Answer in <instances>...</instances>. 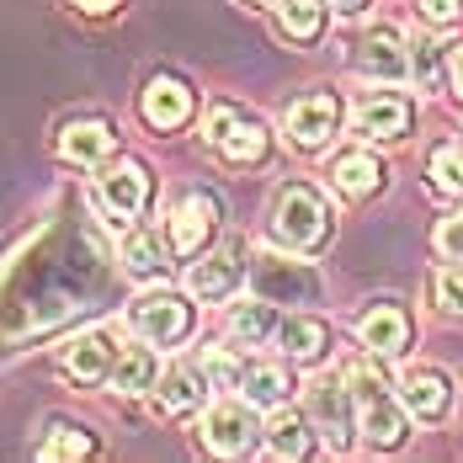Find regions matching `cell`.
I'll use <instances>...</instances> for the list:
<instances>
[{
    "mask_svg": "<svg viewBox=\"0 0 463 463\" xmlns=\"http://www.w3.org/2000/svg\"><path fill=\"white\" fill-rule=\"evenodd\" d=\"M405 128H411V101L405 96L373 91L352 112V134H363V139H400Z\"/></svg>",
    "mask_w": 463,
    "mask_h": 463,
    "instance_id": "cell-7",
    "label": "cell"
},
{
    "mask_svg": "<svg viewBox=\"0 0 463 463\" xmlns=\"http://www.w3.org/2000/svg\"><path fill=\"white\" fill-rule=\"evenodd\" d=\"M278 341H282V352H288L293 363H315V357L325 352V325L320 320H282Z\"/></svg>",
    "mask_w": 463,
    "mask_h": 463,
    "instance_id": "cell-23",
    "label": "cell"
},
{
    "mask_svg": "<svg viewBox=\"0 0 463 463\" xmlns=\"http://www.w3.org/2000/svg\"><path fill=\"white\" fill-rule=\"evenodd\" d=\"M363 437H368L373 448H400V437H405V411H400L389 394L363 400Z\"/></svg>",
    "mask_w": 463,
    "mask_h": 463,
    "instance_id": "cell-17",
    "label": "cell"
},
{
    "mask_svg": "<svg viewBox=\"0 0 463 463\" xmlns=\"http://www.w3.org/2000/svg\"><path fill=\"white\" fill-rule=\"evenodd\" d=\"M219 149H224V160H234V165H250V160H261V155H267V128H261L256 118H240L230 134H224Z\"/></svg>",
    "mask_w": 463,
    "mask_h": 463,
    "instance_id": "cell-24",
    "label": "cell"
},
{
    "mask_svg": "<svg viewBox=\"0 0 463 463\" xmlns=\"http://www.w3.org/2000/svg\"><path fill=\"white\" fill-rule=\"evenodd\" d=\"M59 155L75 160V165H96V160L112 155V128H107L101 118H80V123H70V128L59 134Z\"/></svg>",
    "mask_w": 463,
    "mask_h": 463,
    "instance_id": "cell-12",
    "label": "cell"
},
{
    "mask_svg": "<svg viewBox=\"0 0 463 463\" xmlns=\"http://www.w3.org/2000/svg\"><path fill=\"white\" fill-rule=\"evenodd\" d=\"M123 267H128V278H155L160 272V245L149 234H128L123 240Z\"/></svg>",
    "mask_w": 463,
    "mask_h": 463,
    "instance_id": "cell-27",
    "label": "cell"
},
{
    "mask_svg": "<svg viewBox=\"0 0 463 463\" xmlns=\"http://www.w3.org/2000/svg\"><path fill=\"white\" fill-rule=\"evenodd\" d=\"M431 293H437V309H448V315H463V272H437L431 282Z\"/></svg>",
    "mask_w": 463,
    "mask_h": 463,
    "instance_id": "cell-31",
    "label": "cell"
},
{
    "mask_svg": "<svg viewBox=\"0 0 463 463\" xmlns=\"http://www.w3.org/2000/svg\"><path fill=\"white\" fill-rule=\"evenodd\" d=\"M240 118H245V112H234V107H213V112H208V139L224 144V134H230Z\"/></svg>",
    "mask_w": 463,
    "mask_h": 463,
    "instance_id": "cell-35",
    "label": "cell"
},
{
    "mask_svg": "<svg viewBox=\"0 0 463 463\" xmlns=\"http://www.w3.org/2000/svg\"><path fill=\"white\" fill-rule=\"evenodd\" d=\"M400 400H405V411L411 416H442L448 411V378L437 368H411L400 378Z\"/></svg>",
    "mask_w": 463,
    "mask_h": 463,
    "instance_id": "cell-13",
    "label": "cell"
},
{
    "mask_svg": "<svg viewBox=\"0 0 463 463\" xmlns=\"http://www.w3.org/2000/svg\"><path fill=\"white\" fill-rule=\"evenodd\" d=\"M230 330L245 341V346H261L267 335H278L282 320L272 315V298H245V304H234L230 309Z\"/></svg>",
    "mask_w": 463,
    "mask_h": 463,
    "instance_id": "cell-19",
    "label": "cell"
},
{
    "mask_svg": "<svg viewBox=\"0 0 463 463\" xmlns=\"http://www.w3.org/2000/svg\"><path fill=\"white\" fill-rule=\"evenodd\" d=\"M453 86H458V91H463V43L453 48Z\"/></svg>",
    "mask_w": 463,
    "mask_h": 463,
    "instance_id": "cell-36",
    "label": "cell"
},
{
    "mask_svg": "<svg viewBox=\"0 0 463 463\" xmlns=\"http://www.w3.org/2000/svg\"><path fill=\"white\" fill-rule=\"evenodd\" d=\"M346 383H352V394H357V405H363V400H373V394H383V389H389V383H383V373L373 368V363H352V368H346Z\"/></svg>",
    "mask_w": 463,
    "mask_h": 463,
    "instance_id": "cell-30",
    "label": "cell"
},
{
    "mask_svg": "<svg viewBox=\"0 0 463 463\" xmlns=\"http://www.w3.org/2000/svg\"><path fill=\"white\" fill-rule=\"evenodd\" d=\"M96 186H101V203H107L118 219H134V213L144 208V197H149V182H144L139 160H118V165H107Z\"/></svg>",
    "mask_w": 463,
    "mask_h": 463,
    "instance_id": "cell-8",
    "label": "cell"
},
{
    "mask_svg": "<svg viewBox=\"0 0 463 463\" xmlns=\"http://www.w3.org/2000/svg\"><path fill=\"white\" fill-rule=\"evenodd\" d=\"M357 335H363V346L378 352V357H400L405 341H411V320H405V309H394V304H373L368 315L357 320Z\"/></svg>",
    "mask_w": 463,
    "mask_h": 463,
    "instance_id": "cell-9",
    "label": "cell"
},
{
    "mask_svg": "<svg viewBox=\"0 0 463 463\" xmlns=\"http://www.w3.org/2000/svg\"><path fill=\"white\" fill-rule=\"evenodd\" d=\"M267 448H272L278 458H298V453H304V420L293 416V411H282V405H272V420H267Z\"/></svg>",
    "mask_w": 463,
    "mask_h": 463,
    "instance_id": "cell-26",
    "label": "cell"
},
{
    "mask_svg": "<svg viewBox=\"0 0 463 463\" xmlns=\"http://www.w3.org/2000/svg\"><path fill=\"white\" fill-rule=\"evenodd\" d=\"M330 176H335V186H341L346 197H368L373 186L383 182V165L373 160L368 149H346V155H335Z\"/></svg>",
    "mask_w": 463,
    "mask_h": 463,
    "instance_id": "cell-18",
    "label": "cell"
},
{
    "mask_svg": "<svg viewBox=\"0 0 463 463\" xmlns=\"http://www.w3.org/2000/svg\"><path fill=\"white\" fill-rule=\"evenodd\" d=\"M203 378H208V389H240V368H234L224 352H203Z\"/></svg>",
    "mask_w": 463,
    "mask_h": 463,
    "instance_id": "cell-29",
    "label": "cell"
},
{
    "mask_svg": "<svg viewBox=\"0 0 463 463\" xmlns=\"http://www.w3.org/2000/svg\"><path fill=\"white\" fill-rule=\"evenodd\" d=\"M431 182H437V192H453V197L463 192V149L458 144H442L431 155Z\"/></svg>",
    "mask_w": 463,
    "mask_h": 463,
    "instance_id": "cell-28",
    "label": "cell"
},
{
    "mask_svg": "<svg viewBox=\"0 0 463 463\" xmlns=\"http://www.w3.org/2000/svg\"><path fill=\"white\" fill-rule=\"evenodd\" d=\"M240 282H245V245H240V240L219 245L213 256H203V261L186 272L192 298H203V304H219V298H230Z\"/></svg>",
    "mask_w": 463,
    "mask_h": 463,
    "instance_id": "cell-4",
    "label": "cell"
},
{
    "mask_svg": "<svg viewBox=\"0 0 463 463\" xmlns=\"http://www.w3.org/2000/svg\"><path fill=\"white\" fill-rule=\"evenodd\" d=\"M278 22H282V33L288 38H315L320 33V22H325V5L320 0H278Z\"/></svg>",
    "mask_w": 463,
    "mask_h": 463,
    "instance_id": "cell-25",
    "label": "cell"
},
{
    "mask_svg": "<svg viewBox=\"0 0 463 463\" xmlns=\"http://www.w3.org/2000/svg\"><path fill=\"white\" fill-rule=\"evenodd\" d=\"M304 405H309V420L320 426L325 442H330V448H346V437H352V405H357L346 373H320V378H309Z\"/></svg>",
    "mask_w": 463,
    "mask_h": 463,
    "instance_id": "cell-1",
    "label": "cell"
},
{
    "mask_svg": "<svg viewBox=\"0 0 463 463\" xmlns=\"http://www.w3.org/2000/svg\"><path fill=\"white\" fill-rule=\"evenodd\" d=\"M75 5H80V11H112L118 0H75Z\"/></svg>",
    "mask_w": 463,
    "mask_h": 463,
    "instance_id": "cell-37",
    "label": "cell"
},
{
    "mask_svg": "<svg viewBox=\"0 0 463 463\" xmlns=\"http://www.w3.org/2000/svg\"><path fill=\"white\" fill-rule=\"evenodd\" d=\"M256 431H261V420H256V405H250V400H219V405L203 416V442H208L213 453H224V458L250 453V448H256Z\"/></svg>",
    "mask_w": 463,
    "mask_h": 463,
    "instance_id": "cell-3",
    "label": "cell"
},
{
    "mask_svg": "<svg viewBox=\"0 0 463 463\" xmlns=\"http://www.w3.org/2000/svg\"><path fill=\"white\" fill-rule=\"evenodd\" d=\"M240 389L250 405H282L288 400V373L278 363H245L240 368Z\"/></svg>",
    "mask_w": 463,
    "mask_h": 463,
    "instance_id": "cell-21",
    "label": "cell"
},
{
    "mask_svg": "<svg viewBox=\"0 0 463 463\" xmlns=\"http://www.w3.org/2000/svg\"><path fill=\"white\" fill-rule=\"evenodd\" d=\"M107 378H112V389H118V394H144V389H155L160 363H155V352H149V346H123Z\"/></svg>",
    "mask_w": 463,
    "mask_h": 463,
    "instance_id": "cell-16",
    "label": "cell"
},
{
    "mask_svg": "<svg viewBox=\"0 0 463 463\" xmlns=\"http://www.w3.org/2000/svg\"><path fill=\"white\" fill-rule=\"evenodd\" d=\"M282 123H288V139L293 144L315 149V144H325L330 128H335V96H304V101H293Z\"/></svg>",
    "mask_w": 463,
    "mask_h": 463,
    "instance_id": "cell-11",
    "label": "cell"
},
{
    "mask_svg": "<svg viewBox=\"0 0 463 463\" xmlns=\"http://www.w3.org/2000/svg\"><path fill=\"white\" fill-rule=\"evenodd\" d=\"M363 75H373V80H405L411 75V59H405V48H400V38L389 33V27H378L368 43H363Z\"/></svg>",
    "mask_w": 463,
    "mask_h": 463,
    "instance_id": "cell-14",
    "label": "cell"
},
{
    "mask_svg": "<svg viewBox=\"0 0 463 463\" xmlns=\"http://www.w3.org/2000/svg\"><path fill=\"white\" fill-rule=\"evenodd\" d=\"M272 230H278L288 245H298V250L320 245L325 240V203L309 186H282L278 203H272Z\"/></svg>",
    "mask_w": 463,
    "mask_h": 463,
    "instance_id": "cell-2",
    "label": "cell"
},
{
    "mask_svg": "<svg viewBox=\"0 0 463 463\" xmlns=\"http://www.w3.org/2000/svg\"><path fill=\"white\" fill-rule=\"evenodd\" d=\"M203 389H208V378H203V368H176L165 373V383H160V411H192L197 400H203Z\"/></svg>",
    "mask_w": 463,
    "mask_h": 463,
    "instance_id": "cell-22",
    "label": "cell"
},
{
    "mask_svg": "<svg viewBox=\"0 0 463 463\" xmlns=\"http://www.w3.org/2000/svg\"><path fill=\"white\" fill-rule=\"evenodd\" d=\"M70 373L80 378V383H101L107 373H112V363H118V346H112V335H101V330H91V335H80L75 346H70Z\"/></svg>",
    "mask_w": 463,
    "mask_h": 463,
    "instance_id": "cell-15",
    "label": "cell"
},
{
    "mask_svg": "<svg viewBox=\"0 0 463 463\" xmlns=\"http://www.w3.org/2000/svg\"><path fill=\"white\" fill-rule=\"evenodd\" d=\"M86 453H91V437L86 431H59L43 448V458H86Z\"/></svg>",
    "mask_w": 463,
    "mask_h": 463,
    "instance_id": "cell-32",
    "label": "cell"
},
{
    "mask_svg": "<svg viewBox=\"0 0 463 463\" xmlns=\"http://www.w3.org/2000/svg\"><path fill=\"white\" fill-rule=\"evenodd\" d=\"M213 197H186L182 213H176V224H171V245L182 250V256H192L197 245H203V234L213 230Z\"/></svg>",
    "mask_w": 463,
    "mask_h": 463,
    "instance_id": "cell-20",
    "label": "cell"
},
{
    "mask_svg": "<svg viewBox=\"0 0 463 463\" xmlns=\"http://www.w3.org/2000/svg\"><path fill=\"white\" fill-rule=\"evenodd\" d=\"M186 304L176 298V293H144L139 304L128 309V325L139 330L149 346H171V341H182L186 335Z\"/></svg>",
    "mask_w": 463,
    "mask_h": 463,
    "instance_id": "cell-6",
    "label": "cell"
},
{
    "mask_svg": "<svg viewBox=\"0 0 463 463\" xmlns=\"http://www.w3.org/2000/svg\"><path fill=\"white\" fill-rule=\"evenodd\" d=\"M330 5H335V11H357L363 0H330Z\"/></svg>",
    "mask_w": 463,
    "mask_h": 463,
    "instance_id": "cell-38",
    "label": "cell"
},
{
    "mask_svg": "<svg viewBox=\"0 0 463 463\" xmlns=\"http://www.w3.org/2000/svg\"><path fill=\"white\" fill-rule=\"evenodd\" d=\"M144 123L149 128H182L186 112H192V91H186L182 80H171V75H155L149 86H144Z\"/></svg>",
    "mask_w": 463,
    "mask_h": 463,
    "instance_id": "cell-10",
    "label": "cell"
},
{
    "mask_svg": "<svg viewBox=\"0 0 463 463\" xmlns=\"http://www.w3.org/2000/svg\"><path fill=\"white\" fill-rule=\"evenodd\" d=\"M420 16L437 22V27H448V22H458L463 16V0H420Z\"/></svg>",
    "mask_w": 463,
    "mask_h": 463,
    "instance_id": "cell-34",
    "label": "cell"
},
{
    "mask_svg": "<svg viewBox=\"0 0 463 463\" xmlns=\"http://www.w3.org/2000/svg\"><path fill=\"white\" fill-rule=\"evenodd\" d=\"M256 293L261 298H293V304H315V293H320V278L304 267V261H282V256H256Z\"/></svg>",
    "mask_w": 463,
    "mask_h": 463,
    "instance_id": "cell-5",
    "label": "cell"
},
{
    "mask_svg": "<svg viewBox=\"0 0 463 463\" xmlns=\"http://www.w3.org/2000/svg\"><path fill=\"white\" fill-rule=\"evenodd\" d=\"M437 250H442L448 261H463V213H453V219L437 224Z\"/></svg>",
    "mask_w": 463,
    "mask_h": 463,
    "instance_id": "cell-33",
    "label": "cell"
}]
</instances>
